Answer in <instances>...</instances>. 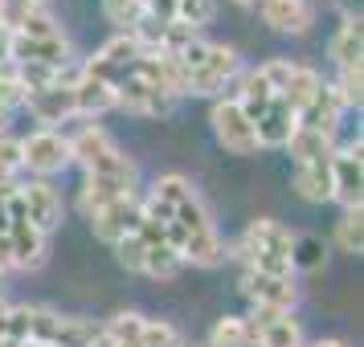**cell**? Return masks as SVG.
Listing matches in <instances>:
<instances>
[{"mask_svg": "<svg viewBox=\"0 0 364 347\" xmlns=\"http://www.w3.org/2000/svg\"><path fill=\"white\" fill-rule=\"evenodd\" d=\"M99 347H184V339H181V331L172 323H164V319L123 311L102 323Z\"/></svg>", "mask_w": 364, "mask_h": 347, "instance_id": "ba28073f", "label": "cell"}, {"mask_svg": "<svg viewBox=\"0 0 364 347\" xmlns=\"http://www.w3.org/2000/svg\"><path fill=\"white\" fill-rule=\"evenodd\" d=\"M233 262L237 270H258V274H295V237L287 225L258 216L250 221L242 237L233 241Z\"/></svg>", "mask_w": 364, "mask_h": 347, "instance_id": "5b68a950", "label": "cell"}, {"mask_svg": "<svg viewBox=\"0 0 364 347\" xmlns=\"http://www.w3.org/2000/svg\"><path fill=\"white\" fill-rule=\"evenodd\" d=\"M266 74V82L274 86V94H279L295 115H303L307 111V102L323 90V74L311 66H299V62H266V66H258Z\"/></svg>", "mask_w": 364, "mask_h": 347, "instance_id": "8fae6325", "label": "cell"}, {"mask_svg": "<svg viewBox=\"0 0 364 347\" xmlns=\"http://www.w3.org/2000/svg\"><path fill=\"white\" fill-rule=\"evenodd\" d=\"M176 62V82H181V99L193 94V99H213V94H225V86L242 74V57L221 45V41H209V37H188L181 50L172 53Z\"/></svg>", "mask_w": 364, "mask_h": 347, "instance_id": "3957f363", "label": "cell"}, {"mask_svg": "<svg viewBox=\"0 0 364 347\" xmlns=\"http://www.w3.org/2000/svg\"><path fill=\"white\" fill-rule=\"evenodd\" d=\"M74 164V148H70V135L50 131V127H37L21 139V172H29L33 180H53Z\"/></svg>", "mask_w": 364, "mask_h": 347, "instance_id": "9c48e42d", "label": "cell"}, {"mask_svg": "<svg viewBox=\"0 0 364 347\" xmlns=\"http://www.w3.org/2000/svg\"><path fill=\"white\" fill-rule=\"evenodd\" d=\"M144 213L164 229L172 253L181 258V265H200L213 270L230 258L225 237L217 233V221L209 213V204L184 176H160L144 192Z\"/></svg>", "mask_w": 364, "mask_h": 347, "instance_id": "6da1fadb", "label": "cell"}, {"mask_svg": "<svg viewBox=\"0 0 364 347\" xmlns=\"http://www.w3.org/2000/svg\"><path fill=\"white\" fill-rule=\"evenodd\" d=\"M328 57H331L336 70L360 66V17H356V13H344V17H340V29H336L331 41H328Z\"/></svg>", "mask_w": 364, "mask_h": 347, "instance_id": "44dd1931", "label": "cell"}, {"mask_svg": "<svg viewBox=\"0 0 364 347\" xmlns=\"http://www.w3.org/2000/svg\"><path fill=\"white\" fill-rule=\"evenodd\" d=\"M295 249H303V258H295V270H299V265H307V270H315V265L323 262V246H319L315 237H307L303 246L295 241Z\"/></svg>", "mask_w": 364, "mask_h": 347, "instance_id": "484cf974", "label": "cell"}, {"mask_svg": "<svg viewBox=\"0 0 364 347\" xmlns=\"http://www.w3.org/2000/svg\"><path fill=\"white\" fill-rule=\"evenodd\" d=\"M217 17V0H151L148 21L156 25H176L184 33H200Z\"/></svg>", "mask_w": 364, "mask_h": 347, "instance_id": "ac0fdd59", "label": "cell"}, {"mask_svg": "<svg viewBox=\"0 0 364 347\" xmlns=\"http://www.w3.org/2000/svg\"><path fill=\"white\" fill-rule=\"evenodd\" d=\"M291 180H295V192L311 204H323L331 200V135H319V131H307V127H295L291 135Z\"/></svg>", "mask_w": 364, "mask_h": 347, "instance_id": "8992f818", "label": "cell"}, {"mask_svg": "<svg viewBox=\"0 0 364 347\" xmlns=\"http://www.w3.org/2000/svg\"><path fill=\"white\" fill-rule=\"evenodd\" d=\"M258 17L274 33L303 37V33H311V25H315V4L311 0H262L258 4Z\"/></svg>", "mask_w": 364, "mask_h": 347, "instance_id": "ffe728a7", "label": "cell"}, {"mask_svg": "<svg viewBox=\"0 0 364 347\" xmlns=\"http://www.w3.org/2000/svg\"><path fill=\"white\" fill-rule=\"evenodd\" d=\"M9 41H13V37H9V29L0 25V70H9Z\"/></svg>", "mask_w": 364, "mask_h": 347, "instance_id": "4316f807", "label": "cell"}, {"mask_svg": "<svg viewBox=\"0 0 364 347\" xmlns=\"http://www.w3.org/2000/svg\"><path fill=\"white\" fill-rule=\"evenodd\" d=\"M17 200H21V209H25V216H29L46 237L62 225V197H58V188H53L50 180H21Z\"/></svg>", "mask_w": 364, "mask_h": 347, "instance_id": "e0dca14e", "label": "cell"}, {"mask_svg": "<svg viewBox=\"0 0 364 347\" xmlns=\"http://www.w3.org/2000/svg\"><path fill=\"white\" fill-rule=\"evenodd\" d=\"M102 323L86 314H62L41 302H0V343L37 347H99Z\"/></svg>", "mask_w": 364, "mask_h": 347, "instance_id": "7a4b0ae2", "label": "cell"}, {"mask_svg": "<svg viewBox=\"0 0 364 347\" xmlns=\"http://www.w3.org/2000/svg\"><path fill=\"white\" fill-rule=\"evenodd\" d=\"M364 197V143L360 135L331 151V200L340 209H360Z\"/></svg>", "mask_w": 364, "mask_h": 347, "instance_id": "5bb4252c", "label": "cell"}, {"mask_svg": "<svg viewBox=\"0 0 364 347\" xmlns=\"http://www.w3.org/2000/svg\"><path fill=\"white\" fill-rule=\"evenodd\" d=\"M237 290L254 311H295L299 286L295 274H258V270H242L237 274Z\"/></svg>", "mask_w": 364, "mask_h": 347, "instance_id": "4fadbf2b", "label": "cell"}, {"mask_svg": "<svg viewBox=\"0 0 364 347\" xmlns=\"http://www.w3.org/2000/svg\"><path fill=\"white\" fill-rule=\"evenodd\" d=\"M233 4H242V9H258L262 0H233Z\"/></svg>", "mask_w": 364, "mask_h": 347, "instance_id": "f1b7e54d", "label": "cell"}, {"mask_svg": "<svg viewBox=\"0 0 364 347\" xmlns=\"http://www.w3.org/2000/svg\"><path fill=\"white\" fill-rule=\"evenodd\" d=\"M340 4H344V0H340Z\"/></svg>", "mask_w": 364, "mask_h": 347, "instance_id": "1f68e13d", "label": "cell"}, {"mask_svg": "<svg viewBox=\"0 0 364 347\" xmlns=\"http://www.w3.org/2000/svg\"><path fill=\"white\" fill-rule=\"evenodd\" d=\"M13 106H21V90H17V82H13V74L0 70V135H4V127H9Z\"/></svg>", "mask_w": 364, "mask_h": 347, "instance_id": "d4e9b609", "label": "cell"}, {"mask_svg": "<svg viewBox=\"0 0 364 347\" xmlns=\"http://www.w3.org/2000/svg\"><path fill=\"white\" fill-rule=\"evenodd\" d=\"M209 123H213L217 143L230 151V155H254V151H262V148H258V131H254V123L246 119V111L237 106L233 94H225V99L213 102Z\"/></svg>", "mask_w": 364, "mask_h": 347, "instance_id": "9a60e30c", "label": "cell"}, {"mask_svg": "<svg viewBox=\"0 0 364 347\" xmlns=\"http://www.w3.org/2000/svg\"><path fill=\"white\" fill-rule=\"evenodd\" d=\"M139 216H144V192L111 200V204L95 209L86 221H90V233H95L99 241H107V246H119V241H123V237H127L135 225H139Z\"/></svg>", "mask_w": 364, "mask_h": 347, "instance_id": "2e32d148", "label": "cell"}, {"mask_svg": "<svg viewBox=\"0 0 364 347\" xmlns=\"http://www.w3.org/2000/svg\"><path fill=\"white\" fill-rule=\"evenodd\" d=\"M0 347H37V343H0Z\"/></svg>", "mask_w": 364, "mask_h": 347, "instance_id": "4dcf8cb0", "label": "cell"}, {"mask_svg": "<svg viewBox=\"0 0 364 347\" xmlns=\"http://www.w3.org/2000/svg\"><path fill=\"white\" fill-rule=\"evenodd\" d=\"M70 148H74V164L82 167V180L119 184V188H135L139 192V172H135L132 155L111 139L107 127L86 123L78 135H70Z\"/></svg>", "mask_w": 364, "mask_h": 347, "instance_id": "277c9868", "label": "cell"}, {"mask_svg": "<svg viewBox=\"0 0 364 347\" xmlns=\"http://www.w3.org/2000/svg\"><path fill=\"white\" fill-rule=\"evenodd\" d=\"M21 184V139L0 135V188Z\"/></svg>", "mask_w": 364, "mask_h": 347, "instance_id": "cb8c5ba5", "label": "cell"}, {"mask_svg": "<svg viewBox=\"0 0 364 347\" xmlns=\"http://www.w3.org/2000/svg\"><path fill=\"white\" fill-rule=\"evenodd\" d=\"M303 347H348L344 339H315V343H303Z\"/></svg>", "mask_w": 364, "mask_h": 347, "instance_id": "83f0119b", "label": "cell"}, {"mask_svg": "<svg viewBox=\"0 0 364 347\" xmlns=\"http://www.w3.org/2000/svg\"><path fill=\"white\" fill-rule=\"evenodd\" d=\"M250 327H254V339L258 347H303V327L291 311H250Z\"/></svg>", "mask_w": 364, "mask_h": 347, "instance_id": "d6986e66", "label": "cell"}, {"mask_svg": "<svg viewBox=\"0 0 364 347\" xmlns=\"http://www.w3.org/2000/svg\"><path fill=\"white\" fill-rule=\"evenodd\" d=\"M4 278H9V274H0V302H4Z\"/></svg>", "mask_w": 364, "mask_h": 347, "instance_id": "f546056e", "label": "cell"}, {"mask_svg": "<svg viewBox=\"0 0 364 347\" xmlns=\"http://www.w3.org/2000/svg\"><path fill=\"white\" fill-rule=\"evenodd\" d=\"M336 249L340 253H360L364 249V213L360 209H344L340 221H336Z\"/></svg>", "mask_w": 364, "mask_h": 347, "instance_id": "603a6c76", "label": "cell"}, {"mask_svg": "<svg viewBox=\"0 0 364 347\" xmlns=\"http://www.w3.org/2000/svg\"><path fill=\"white\" fill-rule=\"evenodd\" d=\"M209 347H258V339H254V327H250L246 314H225L209 331Z\"/></svg>", "mask_w": 364, "mask_h": 347, "instance_id": "7402d4cb", "label": "cell"}, {"mask_svg": "<svg viewBox=\"0 0 364 347\" xmlns=\"http://www.w3.org/2000/svg\"><path fill=\"white\" fill-rule=\"evenodd\" d=\"M9 258H13V270H37V265L46 262V253H50V237L37 229L33 221L25 216L17 200V184H13V192H9Z\"/></svg>", "mask_w": 364, "mask_h": 347, "instance_id": "30bf717a", "label": "cell"}, {"mask_svg": "<svg viewBox=\"0 0 364 347\" xmlns=\"http://www.w3.org/2000/svg\"><path fill=\"white\" fill-rule=\"evenodd\" d=\"M74 70H70L66 78H58V82L37 86V90H25V94H21V106H25L41 127H50V131H58V123L78 119V102H74Z\"/></svg>", "mask_w": 364, "mask_h": 347, "instance_id": "7c38bea8", "label": "cell"}, {"mask_svg": "<svg viewBox=\"0 0 364 347\" xmlns=\"http://www.w3.org/2000/svg\"><path fill=\"white\" fill-rule=\"evenodd\" d=\"M115 253H119V265H123V270L144 274V278H156V282L176 278V274L184 270L181 258H176L172 246H168L164 229H160L148 213L139 216V225H135V229L115 246Z\"/></svg>", "mask_w": 364, "mask_h": 347, "instance_id": "52a82bcc", "label": "cell"}]
</instances>
